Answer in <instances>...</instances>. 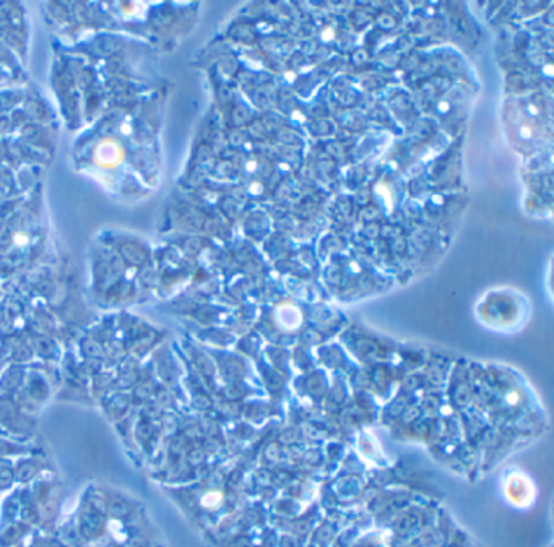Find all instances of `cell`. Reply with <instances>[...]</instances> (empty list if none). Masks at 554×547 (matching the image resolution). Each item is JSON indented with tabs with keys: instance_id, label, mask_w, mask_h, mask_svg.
<instances>
[{
	"instance_id": "cell-1",
	"label": "cell",
	"mask_w": 554,
	"mask_h": 547,
	"mask_svg": "<svg viewBox=\"0 0 554 547\" xmlns=\"http://www.w3.org/2000/svg\"><path fill=\"white\" fill-rule=\"evenodd\" d=\"M504 485H506L507 497L516 505L527 504V502H530L531 494L535 492L528 476H525V474L520 471H514L512 474H509Z\"/></svg>"
},
{
	"instance_id": "cell-2",
	"label": "cell",
	"mask_w": 554,
	"mask_h": 547,
	"mask_svg": "<svg viewBox=\"0 0 554 547\" xmlns=\"http://www.w3.org/2000/svg\"><path fill=\"white\" fill-rule=\"evenodd\" d=\"M122 150L114 142L101 143L96 150V161L104 167H113L121 163Z\"/></svg>"
}]
</instances>
